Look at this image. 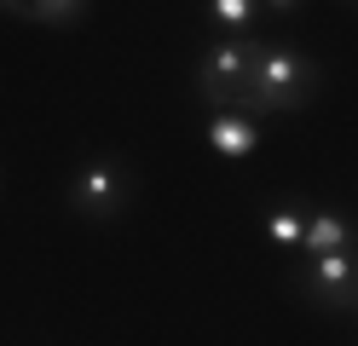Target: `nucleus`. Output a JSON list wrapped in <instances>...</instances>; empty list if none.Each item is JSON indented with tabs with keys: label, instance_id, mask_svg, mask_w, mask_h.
I'll return each mask as SVG.
<instances>
[{
	"label": "nucleus",
	"instance_id": "nucleus-5",
	"mask_svg": "<svg viewBox=\"0 0 358 346\" xmlns=\"http://www.w3.org/2000/svg\"><path fill=\"white\" fill-rule=\"evenodd\" d=\"M255 138H260L255 122H249V115H237V110H220L214 122H208V145H214L220 156H249Z\"/></svg>",
	"mask_w": 358,
	"mask_h": 346
},
{
	"label": "nucleus",
	"instance_id": "nucleus-6",
	"mask_svg": "<svg viewBox=\"0 0 358 346\" xmlns=\"http://www.w3.org/2000/svg\"><path fill=\"white\" fill-rule=\"evenodd\" d=\"M301 248H306V254H341V248H352V231L335 219V214H312Z\"/></svg>",
	"mask_w": 358,
	"mask_h": 346
},
{
	"label": "nucleus",
	"instance_id": "nucleus-2",
	"mask_svg": "<svg viewBox=\"0 0 358 346\" xmlns=\"http://www.w3.org/2000/svg\"><path fill=\"white\" fill-rule=\"evenodd\" d=\"M295 289L329 312H358V248L306 254V266L295 271Z\"/></svg>",
	"mask_w": 358,
	"mask_h": 346
},
{
	"label": "nucleus",
	"instance_id": "nucleus-1",
	"mask_svg": "<svg viewBox=\"0 0 358 346\" xmlns=\"http://www.w3.org/2000/svg\"><path fill=\"white\" fill-rule=\"evenodd\" d=\"M255 58H260V46L249 41H220L214 52L196 64V92L220 110H237V115H249V99H255Z\"/></svg>",
	"mask_w": 358,
	"mask_h": 346
},
{
	"label": "nucleus",
	"instance_id": "nucleus-8",
	"mask_svg": "<svg viewBox=\"0 0 358 346\" xmlns=\"http://www.w3.org/2000/svg\"><path fill=\"white\" fill-rule=\"evenodd\" d=\"M0 12L35 17V23H81V17H87V6H81V0H52V6H0Z\"/></svg>",
	"mask_w": 358,
	"mask_h": 346
},
{
	"label": "nucleus",
	"instance_id": "nucleus-3",
	"mask_svg": "<svg viewBox=\"0 0 358 346\" xmlns=\"http://www.w3.org/2000/svg\"><path fill=\"white\" fill-rule=\"evenodd\" d=\"M306 92H312V69H306V58H301V52H272V46H260L249 115H260V110H295Z\"/></svg>",
	"mask_w": 358,
	"mask_h": 346
},
{
	"label": "nucleus",
	"instance_id": "nucleus-7",
	"mask_svg": "<svg viewBox=\"0 0 358 346\" xmlns=\"http://www.w3.org/2000/svg\"><path fill=\"white\" fill-rule=\"evenodd\" d=\"M266 237L283 243V248H301L306 243V219L295 214V208H272V214H266Z\"/></svg>",
	"mask_w": 358,
	"mask_h": 346
},
{
	"label": "nucleus",
	"instance_id": "nucleus-4",
	"mask_svg": "<svg viewBox=\"0 0 358 346\" xmlns=\"http://www.w3.org/2000/svg\"><path fill=\"white\" fill-rule=\"evenodd\" d=\"M127 196H133V179H127V168H116V161H87V168L70 179V208L76 214H93V219L116 214Z\"/></svg>",
	"mask_w": 358,
	"mask_h": 346
},
{
	"label": "nucleus",
	"instance_id": "nucleus-9",
	"mask_svg": "<svg viewBox=\"0 0 358 346\" xmlns=\"http://www.w3.org/2000/svg\"><path fill=\"white\" fill-rule=\"evenodd\" d=\"M255 12H260V6H249V0H220V6H214V17L226 23V29H243Z\"/></svg>",
	"mask_w": 358,
	"mask_h": 346
}]
</instances>
